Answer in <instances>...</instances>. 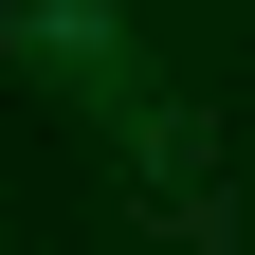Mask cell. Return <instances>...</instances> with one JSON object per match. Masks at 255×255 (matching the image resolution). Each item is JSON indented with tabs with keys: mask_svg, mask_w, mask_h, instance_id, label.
Wrapping results in <instances>:
<instances>
[{
	"mask_svg": "<svg viewBox=\"0 0 255 255\" xmlns=\"http://www.w3.org/2000/svg\"><path fill=\"white\" fill-rule=\"evenodd\" d=\"M0 55H18V73H55L91 128H128L146 91H164V73H146V37H128V0H0Z\"/></svg>",
	"mask_w": 255,
	"mask_h": 255,
	"instance_id": "1",
	"label": "cell"
}]
</instances>
